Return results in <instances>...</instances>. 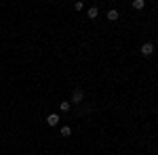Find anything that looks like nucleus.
I'll use <instances>...</instances> for the list:
<instances>
[{
	"mask_svg": "<svg viewBox=\"0 0 158 155\" xmlns=\"http://www.w3.org/2000/svg\"><path fill=\"white\" fill-rule=\"evenodd\" d=\"M82 101H85V92H82L80 88H76V90H74V95H72V103L78 105V103H82Z\"/></svg>",
	"mask_w": 158,
	"mask_h": 155,
	"instance_id": "nucleus-1",
	"label": "nucleus"
},
{
	"mask_svg": "<svg viewBox=\"0 0 158 155\" xmlns=\"http://www.w3.org/2000/svg\"><path fill=\"white\" fill-rule=\"evenodd\" d=\"M152 52H154V46H152L150 42H146V44L141 46V55H143V57H150Z\"/></svg>",
	"mask_w": 158,
	"mask_h": 155,
	"instance_id": "nucleus-2",
	"label": "nucleus"
},
{
	"mask_svg": "<svg viewBox=\"0 0 158 155\" xmlns=\"http://www.w3.org/2000/svg\"><path fill=\"white\" fill-rule=\"evenodd\" d=\"M47 124H49V126H57V124H59V115H57V113H51L49 118H47Z\"/></svg>",
	"mask_w": 158,
	"mask_h": 155,
	"instance_id": "nucleus-3",
	"label": "nucleus"
},
{
	"mask_svg": "<svg viewBox=\"0 0 158 155\" xmlns=\"http://www.w3.org/2000/svg\"><path fill=\"white\" fill-rule=\"evenodd\" d=\"M97 15H99L97 6H91V9L86 11V17H89V19H97Z\"/></svg>",
	"mask_w": 158,
	"mask_h": 155,
	"instance_id": "nucleus-4",
	"label": "nucleus"
},
{
	"mask_svg": "<svg viewBox=\"0 0 158 155\" xmlns=\"http://www.w3.org/2000/svg\"><path fill=\"white\" fill-rule=\"evenodd\" d=\"M143 6H146V2H143V0H135V2H133V9H135V11H141Z\"/></svg>",
	"mask_w": 158,
	"mask_h": 155,
	"instance_id": "nucleus-5",
	"label": "nucleus"
},
{
	"mask_svg": "<svg viewBox=\"0 0 158 155\" xmlns=\"http://www.w3.org/2000/svg\"><path fill=\"white\" fill-rule=\"evenodd\" d=\"M108 19H110V21H116V19H118V11H114V9L108 11Z\"/></svg>",
	"mask_w": 158,
	"mask_h": 155,
	"instance_id": "nucleus-6",
	"label": "nucleus"
},
{
	"mask_svg": "<svg viewBox=\"0 0 158 155\" xmlns=\"http://www.w3.org/2000/svg\"><path fill=\"white\" fill-rule=\"evenodd\" d=\"M70 134H72L70 126H63V128H61V136H70Z\"/></svg>",
	"mask_w": 158,
	"mask_h": 155,
	"instance_id": "nucleus-7",
	"label": "nucleus"
},
{
	"mask_svg": "<svg viewBox=\"0 0 158 155\" xmlns=\"http://www.w3.org/2000/svg\"><path fill=\"white\" fill-rule=\"evenodd\" d=\"M59 109H61V111H68V109H70V103H68V101H61V103H59Z\"/></svg>",
	"mask_w": 158,
	"mask_h": 155,
	"instance_id": "nucleus-8",
	"label": "nucleus"
},
{
	"mask_svg": "<svg viewBox=\"0 0 158 155\" xmlns=\"http://www.w3.org/2000/svg\"><path fill=\"white\" fill-rule=\"evenodd\" d=\"M82 6H85L82 2H76V4H74V9H76V11H82Z\"/></svg>",
	"mask_w": 158,
	"mask_h": 155,
	"instance_id": "nucleus-9",
	"label": "nucleus"
}]
</instances>
